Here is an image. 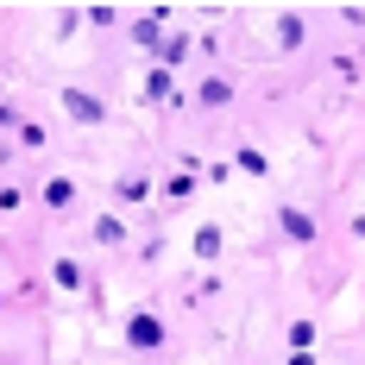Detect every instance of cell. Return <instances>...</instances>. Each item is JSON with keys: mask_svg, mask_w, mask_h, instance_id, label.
<instances>
[{"mask_svg": "<svg viewBox=\"0 0 365 365\" xmlns=\"http://www.w3.org/2000/svg\"><path fill=\"white\" fill-rule=\"evenodd\" d=\"M139 44H164V19H139Z\"/></svg>", "mask_w": 365, "mask_h": 365, "instance_id": "4", "label": "cell"}, {"mask_svg": "<svg viewBox=\"0 0 365 365\" xmlns=\"http://www.w3.org/2000/svg\"><path fill=\"white\" fill-rule=\"evenodd\" d=\"M63 101H70V113H76V120H101V101H95V95H82V88H70Z\"/></svg>", "mask_w": 365, "mask_h": 365, "instance_id": "2", "label": "cell"}, {"mask_svg": "<svg viewBox=\"0 0 365 365\" xmlns=\"http://www.w3.org/2000/svg\"><path fill=\"white\" fill-rule=\"evenodd\" d=\"M284 227H290V240H315V220L296 215V208H284Z\"/></svg>", "mask_w": 365, "mask_h": 365, "instance_id": "3", "label": "cell"}, {"mask_svg": "<svg viewBox=\"0 0 365 365\" xmlns=\"http://www.w3.org/2000/svg\"><path fill=\"white\" fill-rule=\"evenodd\" d=\"M126 340H133V346H158V340H164V328H158L151 315H139V322L126 328Z\"/></svg>", "mask_w": 365, "mask_h": 365, "instance_id": "1", "label": "cell"}]
</instances>
